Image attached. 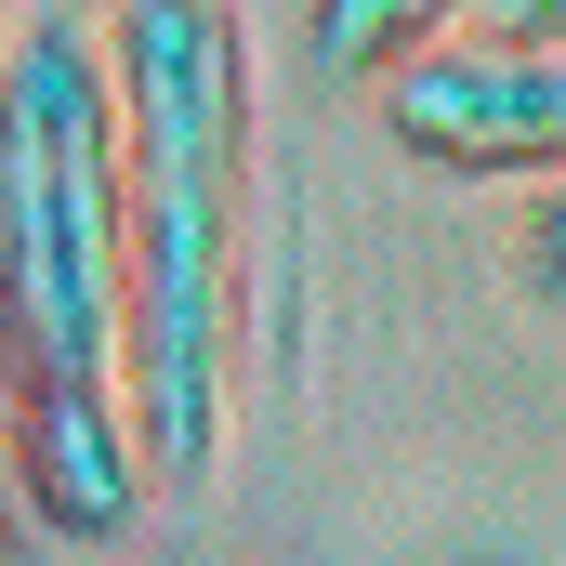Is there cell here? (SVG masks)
I'll return each instance as SVG.
<instances>
[{
	"label": "cell",
	"mask_w": 566,
	"mask_h": 566,
	"mask_svg": "<svg viewBox=\"0 0 566 566\" xmlns=\"http://www.w3.org/2000/svg\"><path fill=\"white\" fill-rule=\"evenodd\" d=\"M382 133L396 158L461 171V185H541L566 158V40L434 27L382 66Z\"/></svg>",
	"instance_id": "obj_3"
},
{
	"label": "cell",
	"mask_w": 566,
	"mask_h": 566,
	"mask_svg": "<svg viewBox=\"0 0 566 566\" xmlns=\"http://www.w3.org/2000/svg\"><path fill=\"white\" fill-rule=\"evenodd\" d=\"M106 66V211H119V434L145 488H198L238 434L251 303V27L238 0H119Z\"/></svg>",
	"instance_id": "obj_1"
},
{
	"label": "cell",
	"mask_w": 566,
	"mask_h": 566,
	"mask_svg": "<svg viewBox=\"0 0 566 566\" xmlns=\"http://www.w3.org/2000/svg\"><path fill=\"white\" fill-rule=\"evenodd\" d=\"M0 434L40 541L106 554L145 514L119 434V211H106V66L80 13L0 27Z\"/></svg>",
	"instance_id": "obj_2"
},
{
	"label": "cell",
	"mask_w": 566,
	"mask_h": 566,
	"mask_svg": "<svg viewBox=\"0 0 566 566\" xmlns=\"http://www.w3.org/2000/svg\"><path fill=\"white\" fill-rule=\"evenodd\" d=\"M461 0H303V53L329 66V80H382L409 40H434Z\"/></svg>",
	"instance_id": "obj_4"
}]
</instances>
